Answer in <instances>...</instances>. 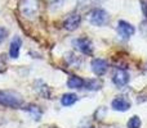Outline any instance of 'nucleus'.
Here are the masks:
<instances>
[{
  "label": "nucleus",
  "instance_id": "nucleus-1",
  "mask_svg": "<svg viewBox=\"0 0 147 128\" xmlns=\"http://www.w3.org/2000/svg\"><path fill=\"white\" fill-rule=\"evenodd\" d=\"M20 13L26 19H35L40 12V1L39 0H21L20 1Z\"/></svg>",
  "mask_w": 147,
  "mask_h": 128
},
{
  "label": "nucleus",
  "instance_id": "nucleus-2",
  "mask_svg": "<svg viewBox=\"0 0 147 128\" xmlns=\"http://www.w3.org/2000/svg\"><path fill=\"white\" fill-rule=\"evenodd\" d=\"M23 100L22 96L13 91H0V105L8 108H20Z\"/></svg>",
  "mask_w": 147,
  "mask_h": 128
},
{
  "label": "nucleus",
  "instance_id": "nucleus-3",
  "mask_svg": "<svg viewBox=\"0 0 147 128\" xmlns=\"http://www.w3.org/2000/svg\"><path fill=\"white\" fill-rule=\"evenodd\" d=\"M89 22L93 26H103L109 22V13L102 8H94L89 14Z\"/></svg>",
  "mask_w": 147,
  "mask_h": 128
},
{
  "label": "nucleus",
  "instance_id": "nucleus-4",
  "mask_svg": "<svg viewBox=\"0 0 147 128\" xmlns=\"http://www.w3.org/2000/svg\"><path fill=\"white\" fill-rule=\"evenodd\" d=\"M72 46L75 49H78L80 53L85 54V55H90L93 53V44L89 38L86 37H79L72 40Z\"/></svg>",
  "mask_w": 147,
  "mask_h": 128
},
{
  "label": "nucleus",
  "instance_id": "nucleus-5",
  "mask_svg": "<svg viewBox=\"0 0 147 128\" xmlns=\"http://www.w3.org/2000/svg\"><path fill=\"white\" fill-rule=\"evenodd\" d=\"M90 67H92V70L94 72V74L97 76H103L105 73L107 72L109 69V64L105 59H101V58H96L92 60L90 63Z\"/></svg>",
  "mask_w": 147,
  "mask_h": 128
},
{
  "label": "nucleus",
  "instance_id": "nucleus-6",
  "mask_svg": "<svg viewBox=\"0 0 147 128\" xmlns=\"http://www.w3.org/2000/svg\"><path fill=\"white\" fill-rule=\"evenodd\" d=\"M134 32L136 30L130 23L125 22V21H119V23H117V33H119V36H121L123 38H129L130 36H133Z\"/></svg>",
  "mask_w": 147,
  "mask_h": 128
},
{
  "label": "nucleus",
  "instance_id": "nucleus-7",
  "mask_svg": "<svg viewBox=\"0 0 147 128\" xmlns=\"http://www.w3.org/2000/svg\"><path fill=\"white\" fill-rule=\"evenodd\" d=\"M81 23V15L80 14H71L63 21V28L67 31H75Z\"/></svg>",
  "mask_w": 147,
  "mask_h": 128
},
{
  "label": "nucleus",
  "instance_id": "nucleus-8",
  "mask_svg": "<svg viewBox=\"0 0 147 128\" xmlns=\"http://www.w3.org/2000/svg\"><path fill=\"white\" fill-rule=\"evenodd\" d=\"M112 82L117 86V87H123L129 82V73L125 69H117L114 73V77H112Z\"/></svg>",
  "mask_w": 147,
  "mask_h": 128
},
{
  "label": "nucleus",
  "instance_id": "nucleus-9",
  "mask_svg": "<svg viewBox=\"0 0 147 128\" xmlns=\"http://www.w3.org/2000/svg\"><path fill=\"white\" fill-rule=\"evenodd\" d=\"M111 106H112V109H114V110L127 111L128 109L130 108V101L128 100L125 96H117L116 99H114V100H112Z\"/></svg>",
  "mask_w": 147,
  "mask_h": 128
},
{
  "label": "nucleus",
  "instance_id": "nucleus-10",
  "mask_svg": "<svg viewBox=\"0 0 147 128\" xmlns=\"http://www.w3.org/2000/svg\"><path fill=\"white\" fill-rule=\"evenodd\" d=\"M21 46H22V40H21L18 36H16V37L12 40V42H10V48H9L10 58H13V59L18 58V55H20V50H21Z\"/></svg>",
  "mask_w": 147,
  "mask_h": 128
},
{
  "label": "nucleus",
  "instance_id": "nucleus-11",
  "mask_svg": "<svg viewBox=\"0 0 147 128\" xmlns=\"http://www.w3.org/2000/svg\"><path fill=\"white\" fill-rule=\"evenodd\" d=\"M35 91L39 94V95L43 96V97L51 99V90H49V87L43 82V81H36L35 82Z\"/></svg>",
  "mask_w": 147,
  "mask_h": 128
},
{
  "label": "nucleus",
  "instance_id": "nucleus-12",
  "mask_svg": "<svg viewBox=\"0 0 147 128\" xmlns=\"http://www.w3.org/2000/svg\"><path fill=\"white\" fill-rule=\"evenodd\" d=\"M84 83H85V81L81 77H78V76H71L67 81V86L70 88H83Z\"/></svg>",
  "mask_w": 147,
  "mask_h": 128
},
{
  "label": "nucleus",
  "instance_id": "nucleus-13",
  "mask_svg": "<svg viewBox=\"0 0 147 128\" xmlns=\"http://www.w3.org/2000/svg\"><path fill=\"white\" fill-rule=\"evenodd\" d=\"M84 87L89 91H97L102 87V82L98 80V78H92V80L85 81L84 83Z\"/></svg>",
  "mask_w": 147,
  "mask_h": 128
},
{
  "label": "nucleus",
  "instance_id": "nucleus-14",
  "mask_svg": "<svg viewBox=\"0 0 147 128\" xmlns=\"http://www.w3.org/2000/svg\"><path fill=\"white\" fill-rule=\"evenodd\" d=\"M25 110H27L28 113L31 114V117L35 119V121H39V119H40V117H41V114H43V111L40 110V108H39V106H36V105H32V104H30V105L26 106Z\"/></svg>",
  "mask_w": 147,
  "mask_h": 128
},
{
  "label": "nucleus",
  "instance_id": "nucleus-15",
  "mask_svg": "<svg viewBox=\"0 0 147 128\" xmlns=\"http://www.w3.org/2000/svg\"><path fill=\"white\" fill-rule=\"evenodd\" d=\"M78 101V96L75 94H65L61 99V103L63 106H71Z\"/></svg>",
  "mask_w": 147,
  "mask_h": 128
},
{
  "label": "nucleus",
  "instance_id": "nucleus-16",
  "mask_svg": "<svg viewBox=\"0 0 147 128\" xmlns=\"http://www.w3.org/2000/svg\"><path fill=\"white\" fill-rule=\"evenodd\" d=\"M66 60L67 63H69L70 65H72L74 68H79L81 65V63H83V60H81V58H79V56L74 55V54H67L66 55Z\"/></svg>",
  "mask_w": 147,
  "mask_h": 128
},
{
  "label": "nucleus",
  "instance_id": "nucleus-17",
  "mask_svg": "<svg viewBox=\"0 0 147 128\" xmlns=\"http://www.w3.org/2000/svg\"><path fill=\"white\" fill-rule=\"evenodd\" d=\"M141 127V119L140 117L134 115L128 121V128H140Z\"/></svg>",
  "mask_w": 147,
  "mask_h": 128
},
{
  "label": "nucleus",
  "instance_id": "nucleus-18",
  "mask_svg": "<svg viewBox=\"0 0 147 128\" xmlns=\"http://www.w3.org/2000/svg\"><path fill=\"white\" fill-rule=\"evenodd\" d=\"M7 69V60H5L4 55H0V73L5 72Z\"/></svg>",
  "mask_w": 147,
  "mask_h": 128
},
{
  "label": "nucleus",
  "instance_id": "nucleus-19",
  "mask_svg": "<svg viewBox=\"0 0 147 128\" xmlns=\"http://www.w3.org/2000/svg\"><path fill=\"white\" fill-rule=\"evenodd\" d=\"M7 35H8V31L5 30L4 27H1V26H0V44H1L3 41L7 38Z\"/></svg>",
  "mask_w": 147,
  "mask_h": 128
},
{
  "label": "nucleus",
  "instance_id": "nucleus-20",
  "mask_svg": "<svg viewBox=\"0 0 147 128\" xmlns=\"http://www.w3.org/2000/svg\"><path fill=\"white\" fill-rule=\"evenodd\" d=\"M141 8H142V12L145 14V17L147 18V0H142L141 1Z\"/></svg>",
  "mask_w": 147,
  "mask_h": 128
},
{
  "label": "nucleus",
  "instance_id": "nucleus-21",
  "mask_svg": "<svg viewBox=\"0 0 147 128\" xmlns=\"http://www.w3.org/2000/svg\"><path fill=\"white\" fill-rule=\"evenodd\" d=\"M145 68H146V72H147V63H146V67Z\"/></svg>",
  "mask_w": 147,
  "mask_h": 128
},
{
  "label": "nucleus",
  "instance_id": "nucleus-22",
  "mask_svg": "<svg viewBox=\"0 0 147 128\" xmlns=\"http://www.w3.org/2000/svg\"><path fill=\"white\" fill-rule=\"evenodd\" d=\"M52 128H57V127H52Z\"/></svg>",
  "mask_w": 147,
  "mask_h": 128
}]
</instances>
